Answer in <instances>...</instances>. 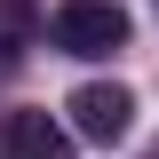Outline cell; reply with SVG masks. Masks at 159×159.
<instances>
[{"label":"cell","mask_w":159,"mask_h":159,"mask_svg":"<svg viewBox=\"0 0 159 159\" xmlns=\"http://www.w3.org/2000/svg\"><path fill=\"white\" fill-rule=\"evenodd\" d=\"M48 40L64 56H119L127 48V8L119 0H64L48 16Z\"/></svg>","instance_id":"6da1fadb"},{"label":"cell","mask_w":159,"mask_h":159,"mask_svg":"<svg viewBox=\"0 0 159 159\" xmlns=\"http://www.w3.org/2000/svg\"><path fill=\"white\" fill-rule=\"evenodd\" d=\"M72 135H88V143H119L127 127H135V96L119 88V80H88V88H72Z\"/></svg>","instance_id":"7a4b0ae2"},{"label":"cell","mask_w":159,"mask_h":159,"mask_svg":"<svg viewBox=\"0 0 159 159\" xmlns=\"http://www.w3.org/2000/svg\"><path fill=\"white\" fill-rule=\"evenodd\" d=\"M8 151L16 159H72V127L48 111H8Z\"/></svg>","instance_id":"3957f363"},{"label":"cell","mask_w":159,"mask_h":159,"mask_svg":"<svg viewBox=\"0 0 159 159\" xmlns=\"http://www.w3.org/2000/svg\"><path fill=\"white\" fill-rule=\"evenodd\" d=\"M32 32H40V0H0V72L32 48Z\"/></svg>","instance_id":"277c9868"},{"label":"cell","mask_w":159,"mask_h":159,"mask_svg":"<svg viewBox=\"0 0 159 159\" xmlns=\"http://www.w3.org/2000/svg\"><path fill=\"white\" fill-rule=\"evenodd\" d=\"M151 159H159V135H151Z\"/></svg>","instance_id":"5b68a950"}]
</instances>
